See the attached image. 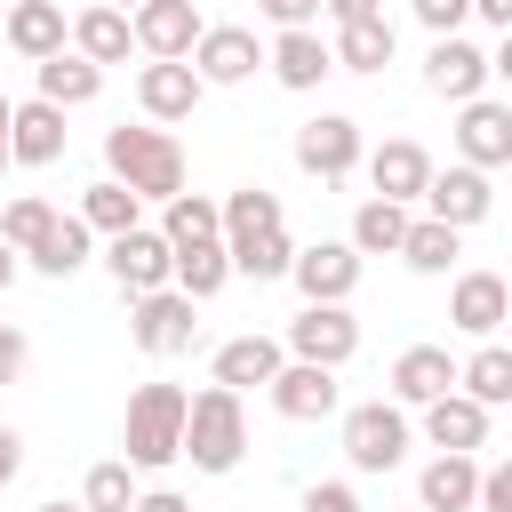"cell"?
I'll list each match as a JSON object with an SVG mask.
<instances>
[{
  "label": "cell",
  "mask_w": 512,
  "mask_h": 512,
  "mask_svg": "<svg viewBox=\"0 0 512 512\" xmlns=\"http://www.w3.org/2000/svg\"><path fill=\"white\" fill-rule=\"evenodd\" d=\"M128 512H192V504H184L176 488H136V504H128Z\"/></svg>",
  "instance_id": "cell-46"
},
{
  "label": "cell",
  "mask_w": 512,
  "mask_h": 512,
  "mask_svg": "<svg viewBox=\"0 0 512 512\" xmlns=\"http://www.w3.org/2000/svg\"><path fill=\"white\" fill-rule=\"evenodd\" d=\"M64 160V112L56 104H16L8 112V168H56Z\"/></svg>",
  "instance_id": "cell-20"
},
{
  "label": "cell",
  "mask_w": 512,
  "mask_h": 512,
  "mask_svg": "<svg viewBox=\"0 0 512 512\" xmlns=\"http://www.w3.org/2000/svg\"><path fill=\"white\" fill-rule=\"evenodd\" d=\"M392 56H400V32H392V16L336 24V40H328V64H336V72H384Z\"/></svg>",
  "instance_id": "cell-26"
},
{
  "label": "cell",
  "mask_w": 512,
  "mask_h": 512,
  "mask_svg": "<svg viewBox=\"0 0 512 512\" xmlns=\"http://www.w3.org/2000/svg\"><path fill=\"white\" fill-rule=\"evenodd\" d=\"M472 512H512V464H480V488H472Z\"/></svg>",
  "instance_id": "cell-41"
},
{
  "label": "cell",
  "mask_w": 512,
  "mask_h": 512,
  "mask_svg": "<svg viewBox=\"0 0 512 512\" xmlns=\"http://www.w3.org/2000/svg\"><path fill=\"white\" fill-rule=\"evenodd\" d=\"M216 224H224V240H248V232H272V224H288V208H280V192H264V184H240V192H224V200H216Z\"/></svg>",
  "instance_id": "cell-36"
},
{
  "label": "cell",
  "mask_w": 512,
  "mask_h": 512,
  "mask_svg": "<svg viewBox=\"0 0 512 512\" xmlns=\"http://www.w3.org/2000/svg\"><path fill=\"white\" fill-rule=\"evenodd\" d=\"M280 336H232V344H216V360H208V384H224V392H248V384H272L280 376Z\"/></svg>",
  "instance_id": "cell-23"
},
{
  "label": "cell",
  "mask_w": 512,
  "mask_h": 512,
  "mask_svg": "<svg viewBox=\"0 0 512 512\" xmlns=\"http://www.w3.org/2000/svg\"><path fill=\"white\" fill-rule=\"evenodd\" d=\"M360 120L352 112H312L304 128H296V168L304 176H320V184H344L352 168H360Z\"/></svg>",
  "instance_id": "cell-7"
},
{
  "label": "cell",
  "mask_w": 512,
  "mask_h": 512,
  "mask_svg": "<svg viewBox=\"0 0 512 512\" xmlns=\"http://www.w3.org/2000/svg\"><path fill=\"white\" fill-rule=\"evenodd\" d=\"M0 176H8V144H0Z\"/></svg>",
  "instance_id": "cell-53"
},
{
  "label": "cell",
  "mask_w": 512,
  "mask_h": 512,
  "mask_svg": "<svg viewBox=\"0 0 512 512\" xmlns=\"http://www.w3.org/2000/svg\"><path fill=\"white\" fill-rule=\"evenodd\" d=\"M408 8H416V24H424L432 40H448V32L472 24V0H408Z\"/></svg>",
  "instance_id": "cell-40"
},
{
  "label": "cell",
  "mask_w": 512,
  "mask_h": 512,
  "mask_svg": "<svg viewBox=\"0 0 512 512\" xmlns=\"http://www.w3.org/2000/svg\"><path fill=\"white\" fill-rule=\"evenodd\" d=\"M16 272H24V256H16V248H8V240H0V296H8V288H16Z\"/></svg>",
  "instance_id": "cell-49"
},
{
  "label": "cell",
  "mask_w": 512,
  "mask_h": 512,
  "mask_svg": "<svg viewBox=\"0 0 512 512\" xmlns=\"http://www.w3.org/2000/svg\"><path fill=\"white\" fill-rule=\"evenodd\" d=\"M200 72L192 64H136V112L152 120V128H176V120H192L200 112Z\"/></svg>",
  "instance_id": "cell-18"
},
{
  "label": "cell",
  "mask_w": 512,
  "mask_h": 512,
  "mask_svg": "<svg viewBox=\"0 0 512 512\" xmlns=\"http://www.w3.org/2000/svg\"><path fill=\"white\" fill-rule=\"evenodd\" d=\"M328 24H360V16H384V0H320Z\"/></svg>",
  "instance_id": "cell-45"
},
{
  "label": "cell",
  "mask_w": 512,
  "mask_h": 512,
  "mask_svg": "<svg viewBox=\"0 0 512 512\" xmlns=\"http://www.w3.org/2000/svg\"><path fill=\"white\" fill-rule=\"evenodd\" d=\"M264 392H272V416H288V424H328L344 408L336 368H312V360H280V376Z\"/></svg>",
  "instance_id": "cell-13"
},
{
  "label": "cell",
  "mask_w": 512,
  "mask_h": 512,
  "mask_svg": "<svg viewBox=\"0 0 512 512\" xmlns=\"http://www.w3.org/2000/svg\"><path fill=\"white\" fill-rule=\"evenodd\" d=\"M480 488V456H432L416 472V512H472Z\"/></svg>",
  "instance_id": "cell-27"
},
{
  "label": "cell",
  "mask_w": 512,
  "mask_h": 512,
  "mask_svg": "<svg viewBox=\"0 0 512 512\" xmlns=\"http://www.w3.org/2000/svg\"><path fill=\"white\" fill-rule=\"evenodd\" d=\"M32 72H40V104H56V112H80V104L104 96V72H96L88 56H72V48H56V56L32 64Z\"/></svg>",
  "instance_id": "cell-28"
},
{
  "label": "cell",
  "mask_w": 512,
  "mask_h": 512,
  "mask_svg": "<svg viewBox=\"0 0 512 512\" xmlns=\"http://www.w3.org/2000/svg\"><path fill=\"white\" fill-rule=\"evenodd\" d=\"M280 32H304V24H320V0H256Z\"/></svg>",
  "instance_id": "cell-44"
},
{
  "label": "cell",
  "mask_w": 512,
  "mask_h": 512,
  "mask_svg": "<svg viewBox=\"0 0 512 512\" xmlns=\"http://www.w3.org/2000/svg\"><path fill=\"white\" fill-rule=\"evenodd\" d=\"M296 512H360V496H352V480H312L296 496Z\"/></svg>",
  "instance_id": "cell-42"
},
{
  "label": "cell",
  "mask_w": 512,
  "mask_h": 512,
  "mask_svg": "<svg viewBox=\"0 0 512 512\" xmlns=\"http://www.w3.org/2000/svg\"><path fill=\"white\" fill-rule=\"evenodd\" d=\"M168 240L152 232V224H136V232H120V240H104V272H112V288L120 296H152V288H168Z\"/></svg>",
  "instance_id": "cell-16"
},
{
  "label": "cell",
  "mask_w": 512,
  "mask_h": 512,
  "mask_svg": "<svg viewBox=\"0 0 512 512\" xmlns=\"http://www.w3.org/2000/svg\"><path fill=\"white\" fill-rule=\"evenodd\" d=\"M104 176L128 184L136 200H176L184 192V144L152 120H136V128L120 120V128H104Z\"/></svg>",
  "instance_id": "cell-1"
},
{
  "label": "cell",
  "mask_w": 512,
  "mask_h": 512,
  "mask_svg": "<svg viewBox=\"0 0 512 512\" xmlns=\"http://www.w3.org/2000/svg\"><path fill=\"white\" fill-rule=\"evenodd\" d=\"M184 64L200 72V88H240V80H256L264 48H256V32H248V24H200V40H192V56H184Z\"/></svg>",
  "instance_id": "cell-8"
},
{
  "label": "cell",
  "mask_w": 512,
  "mask_h": 512,
  "mask_svg": "<svg viewBox=\"0 0 512 512\" xmlns=\"http://www.w3.org/2000/svg\"><path fill=\"white\" fill-rule=\"evenodd\" d=\"M176 456H192V472H208V480L240 472V456H248V408H240V392H224V384L192 392L184 400V448Z\"/></svg>",
  "instance_id": "cell-3"
},
{
  "label": "cell",
  "mask_w": 512,
  "mask_h": 512,
  "mask_svg": "<svg viewBox=\"0 0 512 512\" xmlns=\"http://www.w3.org/2000/svg\"><path fill=\"white\" fill-rule=\"evenodd\" d=\"M16 472H24V440H16V432H8V424H0V488H8V480H16Z\"/></svg>",
  "instance_id": "cell-47"
},
{
  "label": "cell",
  "mask_w": 512,
  "mask_h": 512,
  "mask_svg": "<svg viewBox=\"0 0 512 512\" xmlns=\"http://www.w3.org/2000/svg\"><path fill=\"white\" fill-rule=\"evenodd\" d=\"M488 208H496V184L480 176V168H432V184H424V216L432 224H448V232H472V224H488Z\"/></svg>",
  "instance_id": "cell-12"
},
{
  "label": "cell",
  "mask_w": 512,
  "mask_h": 512,
  "mask_svg": "<svg viewBox=\"0 0 512 512\" xmlns=\"http://www.w3.org/2000/svg\"><path fill=\"white\" fill-rule=\"evenodd\" d=\"M176 264H168V288L176 296H192V304H208L224 280H232V256H224V240H192V248H168Z\"/></svg>",
  "instance_id": "cell-30"
},
{
  "label": "cell",
  "mask_w": 512,
  "mask_h": 512,
  "mask_svg": "<svg viewBox=\"0 0 512 512\" xmlns=\"http://www.w3.org/2000/svg\"><path fill=\"white\" fill-rule=\"evenodd\" d=\"M336 416H344V464L352 472H400L408 464V408L360 400V408H336Z\"/></svg>",
  "instance_id": "cell-4"
},
{
  "label": "cell",
  "mask_w": 512,
  "mask_h": 512,
  "mask_svg": "<svg viewBox=\"0 0 512 512\" xmlns=\"http://www.w3.org/2000/svg\"><path fill=\"white\" fill-rule=\"evenodd\" d=\"M64 32H72V16H64L56 0H16L8 24H0V40H8L24 64H48V56L64 48Z\"/></svg>",
  "instance_id": "cell-24"
},
{
  "label": "cell",
  "mask_w": 512,
  "mask_h": 512,
  "mask_svg": "<svg viewBox=\"0 0 512 512\" xmlns=\"http://www.w3.org/2000/svg\"><path fill=\"white\" fill-rule=\"evenodd\" d=\"M360 168H368V192L376 200H424V184H432V152L416 144V136H384L376 152H360Z\"/></svg>",
  "instance_id": "cell-15"
},
{
  "label": "cell",
  "mask_w": 512,
  "mask_h": 512,
  "mask_svg": "<svg viewBox=\"0 0 512 512\" xmlns=\"http://www.w3.org/2000/svg\"><path fill=\"white\" fill-rule=\"evenodd\" d=\"M264 64H272V80L288 88V96H312L336 64H328V40H320V24H304V32H280L272 48H264Z\"/></svg>",
  "instance_id": "cell-22"
},
{
  "label": "cell",
  "mask_w": 512,
  "mask_h": 512,
  "mask_svg": "<svg viewBox=\"0 0 512 512\" xmlns=\"http://www.w3.org/2000/svg\"><path fill=\"white\" fill-rule=\"evenodd\" d=\"M200 304L192 296H176V288H152V296H128V336H136V352L144 360H176V352H192V320Z\"/></svg>",
  "instance_id": "cell-5"
},
{
  "label": "cell",
  "mask_w": 512,
  "mask_h": 512,
  "mask_svg": "<svg viewBox=\"0 0 512 512\" xmlns=\"http://www.w3.org/2000/svg\"><path fill=\"white\" fill-rule=\"evenodd\" d=\"M88 248H96V232H88L80 216H56V224H48V240H40L24 264H32L40 280H72V272L88 264Z\"/></svg>",
  "instance_id": "cell-32"
},
{
  "label": "cell",
  "mask_w": 512,
  "mask_h": 512,
  "mask_svg": "<svg viewBox=\"0 0 512 512\" xmlns=\"http://www.w3.org/2000/svg\"><path fill=\"white\" fill-rule=\"evenodd\" d=\"M48 224H56V208H48L40 192H16V200L0 208V240H8L16 256H32V248L48 240Z\"/></svg>",
  "instance_id": "cell-38"
},
{
  "label": "cell",
  "mask_w": 512,
  "mask_h": 512,
  "mask_svg": "<svg viewBox=\"0 0 512 512\" xmlns=\"http://www.w3.org/2000/svg\"><path fill=\"white\" fill-rule=\"evenodd\" d=\"M8 112H16V96H0V144H8Z\"/></svg>",
  "instance_id": "cell-50"
},
{
  "label": "cell",
  "mask_w": 512,
  "mask_h": 512,
  "mask_svg": "<svg viewBox=\"0 0 512 512\" xmlns=\"http://www.w3.org/2000/svg\"><path fill=\"white\" fill-rule=\"evenodd\" d=\"M72 216H80V224H88L96 240H120V232H136V224H144V200H136L128 184H112V176H96V184L80 192V208H72Z\"/></svg>",
  "instance_id": "cell-29"
},
{
  "label": "cell",
  "mask_w": 512,
  "mask_h": 512,
  "mask_svg": "<svg viewBox=\"0 0 512 512\" xmlns=\"http://www.w3.org/2000/svg\"><path fill=\"white\" fill-rule=\"evenodd\" d=\"M456 392L480 400V408L496 416V408L512 400V352H504V344H480L472 360H456Z\"/></svg>",
  "instance_id": "cell-35"
},
{
  "label": "cell",
  "mask_w": 512,
  "mask_h": 512,
  "mask_svg": "<svg viewBox=\"0 0 512 512\" xmlns=\"http://www.w3.org/2000/svg\"><path fill=\"white\" fill-rule=\"evenodd\" d=\"M416 416H424V440H432L440 456H480V448H488V408L464 400V392H440V400L416 408Z\"/></svg>",
  "instance_id": "cell-21"
},
{
  "label": "cell",
  "mask_w": 512,
  "mask_h": 512,
  "mask_svg": "<svg viewBox=\"0 0 512 512\" xmlns=\"http://www.w3.org/2000/svg\"><path fill=\"white\" fill-rule=\"evenodd\" d=\"M504 320H512V288H504V272H488V264L456 272V288H448V328H464L472 344H496Z\"/></svg>",
  "instance_id": "cell-10"
},
{
  "label": "cell",
  "mask_w": 512,
  "mask_h": 512,
  "mask_svg": "<svg viewBox=\"0 0 512 512\" xmlns=\"http://www.w3.org/2000/svg\"><path fill=\"white\" fill-rule=\"evenodd\" d=\"M104 8H120V16H128V8H144V0H104Z\"/></svg>",
  "instance_id": "cell-51"
},
{
  "label": "cell",
  "mask_w": 512,
  "mask_h": 512,
  "mask_svg": "<svg viewBox=\"0 0 512 512\" xmlns=\"http://www.w3.org/2000/svg\"><path fill=\"white\" fill-rule=\"evenodd\" d=\"M224 256H232L240 280H288L296 240H288V224H272V232H248V240H224Z\"/></svg>",
  "instance_id": "cell-34"
},
{
  "label": "cell",
  "mask_w": 512,
  "mask_h": 512,
  "mask_svg": "<svg viewBox=\"0 0 512 512\" xmlns=\"http://www.w3.org/2000/svg\"><path fill=\"white\" fill-rule=\"evenodd\" d=\"M488 48L480 40H464V32H448V40H432V56H424V88L432 96H448V104H472V96H488Z\"/></svg>",
  "instance_id": "cell-14"
},
{
  "label": "cell",
  "mask_w": 512,
  "mask_h": 512,
  "mask_svg": "<svg viewBox=\"0 0 512 512\" xmlns=\"http://www.w3.org/2000/svg\"><path fill=\"white\" fill-rule=\"evenodd\" d=\"M128 504H136V472H128L120 456L88 464V480H80V512H128Z\"/></svg>",
  "instance_id": "cell-39"
},
{
  "label": "cell",
  "mask_w": 512,
  "mask_h": 512,
  "mask_svg": "<svg viewBox=\"0 0 512 512\" xmlns=\"http://www.w3.org/2000/svg\"><path fill=\"white\" fill-rule=\"evenodd\" d=\"M288 280H296L304 304H352V288H360V256H352L344 240H312V248H296Z\"/></svg>",
  "instance_id": "cell-17"
},
{
  "label": "cell",
  "mask_w": 512,
  "mask_h": 512,
  "mask_svg": "<svg viewBox=\"0 0 512 512\" xmlns=\"http://www.w3.org/2000/svg\"><path fill=\"white\" fill-rule=\"evenodd\" d=\"M24 360H32V344H24V328H8V320H0V392H8L16 376H24Z\"/></svg>",
  "instance_id": "cell-43"
},
{
  "label": "cell",
  "mask_w": 512,
  "mask_h": 512,
  "mask_svg": "<svg viewBox=\"0 0 512 512\" xmlns=\"http://www.w3.org/2000/svg\"><path fill=\"white\" fill-rule=\"evenodd\" d=\"M472 16H480V24H496V32H512V0H472Z\"/></svg>",
  "instance_id": "cell-48"
},
{
  "label": "cell",
  "mask_w": 512,
  "mask_h": 512,
  "mask_svg": "<svg viewBox=\"0 0 512 512\" xmlns=\"http://www.w3.org/2000/svg\"><path fill=\"white\" fill-rule=\"evenodd\" d=\"M456 160H464V168H480V176L512 168V104H496V96L456 104Z\"/></svg>",
  "instance_id": "cell-9"
},
{
  "label": "cell",
  "mask_w": 512,
  "mask_h": 512,
  "mask_svg": "<svg viewBox=\"0 0 512 512\" xmlns=\"http://www.w3.org/2000/svg\"><path fill=\"white\" fill-rule=\"evenodd\" d=\"M64 48H72V56H88V64L104 72V64H128V48H136V32H128V16H120V8H104V0H88V8L72 16V32H64Z\"/></svg>",
  "instance_id": "cell-25"
},
{
  "label": "cell",
  "mask_w": 512,
  "mask_h": 512,
  "mask_svg": "<svg viewBox=\"0 0 512 512\" xmlns=\"http://www.w3.org/2000/svg\"><path fill=\"white\" fill-rule=\"evenodd\" d=\"M40 512H80V504H64V496H56V504H40Z\"/></svg>",
  "instance_id": "cell-52"
},
{
  "label": "cell",
  "mask_w": 512,
  "mask_h": 512,
  "mask_svg": "<svg viewBox=\"0 0 512 512\" xmlns=\"http://www.w3.org/2000/svg\"><path fill=\"white\" fill-rule=\"evenodd\" d=\"M400 232H408V208L368 192V200L352 208V232H344V248H352V256H400Z\"/></svg>",
  "instance_id": "cell-31"
},
{
  "label": "cell",
  "mask_w": 512,
  "mask_h": 512,
  "mask_svg": "<svg viewBox=\"0 0 512 512\" xmlns=\"http://www.w3.org/2000/svg\"><path fill=\"white\" fill-rule=\"evenodd\" d=\"M408 512H416V504H408Z\"/></svg>",
  "instance_id": "cell-54"
},
{
  "label": "cell",
  "mask_w": 512,
  "mask_h": 512,
  "mask_svg": "<svg viewBox=\"0 0 512 512\" xmlns=\"http://www.w3.org/2000/svg\"><path fill=\"white\" fill-rule=\"evenodd\" d=\"M280 352H288V360H312V368H344V360L360 352V320H352V304H304V312L288 320Z\"/></svg>",
  "instance_id": "cell-6"
},
{
  "label": "cell",
  "mask_w": 512,
  "mask_h": 512,
  "mask_svg": "<svg viewBox=\"0 0 512 512\" xmlns=\"http://www.w3.org/2000/svg\"><path fill=\"white\" fill-rule=\"evenodd\" d=\"M456 256H464V232H448V224H432V216H408V232H400V264H408V272L440 280Z\"/></svg>",
  "instance_id": "cell-33"
},
{
  "label": "cell",
  "mask_w": 512,
  "mask_h": 512,
  "mask_svg": "<svg viewBox=\"0 0 512 512\" xmlns=\"http://www.w3.org/2000/svg\"><path fill=\"white\" fill-rule=\"evenodd\" d=\"M128 32H136L144 64H184L200 40V8L192 0H144V8H128Z\"/></svg>",
  "instance_id": "cell-11"
},
{
  "label": "cell",
  "mask_w": 512,
  "mask_h": 512,
  "mask_svg": "<svg viewBox=\"0 0 512 512\" xmlns=\"http://www.w3.org/2000/svg\"><path fill=\"white\" fill-rule=\"evenodd\" d=\"M184 384H136L128 392V416H120V464L128 472H168L176 448H184Z\"/></svg>",
  "instance_id": "cell-2"
},
{
  "label": "cell",
  "mask_w": 512,
  "mask_h": 512,
  "mask_svg": "<svg viewBox=\"0 0 512 512\" xmlns=\"http://www.w3.org/2000/svg\"><path fill=\"white\" fill-rule=\"evenodd\" d=\"M384 384H392V408H432L440 392H456V360H448V344H408Z\"/></svg>",
  "instance_id": "cell-19"
},
{
  "label": "cell",
  "mask_w": 512,
  "mask_h": 512,
  "mask_svg": "<svg viewBox=\"0 0 512 512\" xmlns=\"http://www.w3.org/2000/svg\"><path fill=\"white\" fill-rule=\"evenodd\" d=\"M160 240H168V248L224 240V224H216V200H208V192H176V200H160Z\"/></svg>",
  "instance_id": "cell-37"
}]
</instances>
